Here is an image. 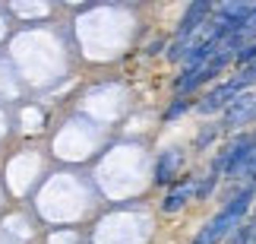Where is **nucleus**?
Here are the masks:
<instances>
[{
    "instance_id": "1",
    "label": "nucleus",
    "mask_w": 256,
    "mask_h": 244,
    "mask_svg": "<svg viewBox=\"0 0 256 244\" xmlns=\"http://www.w3.org/2000/svg\"><path fill=\"white\" fill-rule=\"evenodd\" d=\"M253 193H256L253 184H247L244 190H238V197H231L228 203H224V209L200 231V235H196L193 244H218L224 235H231V231L240 225V219L247 216V209H250V203H253Z\"/></svg>"
},
{
    "instance_id": "3",
    "label": "nucleus",
    "mask_w": 256,
    "mask_h": 244,
    "mask_svg": "<svg viewBox=\"0 0 256 244\" xmlns=\"http://www.w3.org/2000/svg\"><path fill=\"white\" fill-rule=\"evenodd\" d=\"M238 95H244V83L234 76V80L228 83H222V86H215V89L202 99L200 105V114H212V111H222V108H228V105L238 99Z\"/></svg>"
},
{
    "instance_id": "7",
    "label": "nucleus",
    "mask_w": 256,
    "mask_h": 244,
    "mask_svg": "<svg viewBox=\"0 0 256 244\" xmlns=\"http://www.w3.org/2000/svg\"><path fill=\"white\" fill-rule=\"evenodd\" d=\"M184 108H190V105H186V102H184V99H177V105H174V108H171V111H168V118H177V114H180V111H184Z\"/></svg>"
},
{
    "instance_id": "8",
    "label": "nucleus",
    "mask_w": 256,
    "mask_h": 244,
    "mask_svg": "<svg viewBox=\"0 0 256 244\" xmlns=\"http://www.w3.org/2000/svg\"><path fill=\"white\" fill-rule=\"evenodd\" d=\"M250 181H256V152H253V162H250V174H247Z\"/></svg>"
},
{
    "instance_id": "5",
    "label": "nucleus",
    "mask_w": 256,
    "mask_h": 244,
    "mask_svg": "<svg viewBox=\"0 0 256 244\" xmlns=\"http://www.w3.org/2000/svg\"><path fill=\"white\" fill-rule=\"evenodd\" d=\"M193 193H196V184H193V181L177 184V187L168 193V197L162 200V209H164V212H177V209H184V206H186V200H190Z\"/></svg>"
},
{
    "instance_id": "6",
    "label": "nucleus",
    "mask_w": 256,
    "mask_h": 244,
    "mask_svg": "<svg viewBox=\"0 0 256 244\" xmlns=\"http://www.w3.org/2000/svg\"><path fill=\"white\" fill-rule=\"evenodd\" d=\"M177 165H180V155H177V152H164L162 162H158V171H155V181H158V184L171 181V174L177 171Z\"/></svg>"
},
{
    "instance_id": "2",
    "label": "nucleus",
    "mask_w": 256,
    "mask_h": 244,
    "mask_svg": "<svg viewBox=\"0 0 256 244\" xmlns=\"http://www.w3.org/2000/svg\"><path fill=\"white\" fill-rule=\"evenodd\" d=\"M209 13H212V4H206V0H202V4H193L190 10H186V16L180 19V26H177L174 45H171V51H168L171 61L186 57V51H190V38L206 26V16H209Z\"/></svg>"
},
{
    "instance_id": "4",
    "label": "nucleus",
    "mask_w": 256,
    "mask_h": 244,
    "mask_svg": "<svg viewBox=\"0 0 256 244\" xmlns=\"http://www.w3.org/2000/svg\"><path fill=\"white\" fill-rule=\"evenodd\" d=\"M250 118H256V95H238V99L224 108V127L244 124Z\"/></svg>"
}]
</instances>
